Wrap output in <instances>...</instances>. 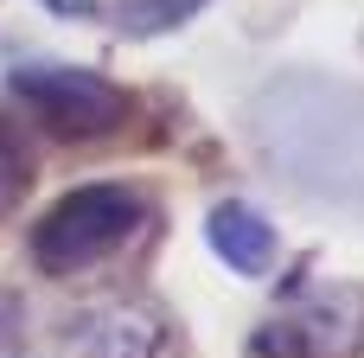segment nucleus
I'll return each instance as SVG.
<instances>
[{"mask_svg":"<svg viewBox=\"0 0 364 358\" xmlns=\"http://www.w3.org/2000/svg\"><path fill=\"white\" fill-rule=\"evenodd\" d=\"M205 0H115V6H83L96 19H109L122 38H160V32H179Z\"/></svg>","mask_w":364,"mask_h":358,"instance_id":"obj_6","label":"nucleus"},{"mask_svg":"<svg viewBox=\"0 0 364 358\" xmlns=\"http://www.w3.org/2000/svg\"><path fill=\"white\" fill-rule=\"evenodd\" d=\"M13 102L58 141H102L128 122V90L77 64H13Z\"/></svg>","mask_w":364,"mask_h":358,"instance_id":"obj_2","label":"nucleus"},{"mask_svg":"<svg viewBox=\"0 0 364 358\" xmlns=\"http://www.w3.org/2000/svg\"><path fill=\"white\" fill-rule=\"evenodd\" d=\"M141 218H147L141 192H128V186H77L32 224V263L45 275L96 269L102 256H115L141 231Z\"/></svg>","mask_w":364,"mask_h":358,"instance_id":"obj_1","label":"nucleus"},{"mask_svg":"<svg viewBox=\"0 0 364 358\" xmlns=\"http://www.w3.org/2000/svg\"><path fill=\"white\" fill-rule=\"evenodd\" d=\"M0 358H13V352H0Z\"/></svg>","mask_w":364,"mask_h":358,"instance_id":"obj_8","label":"nucleus"},{"mask_svg":"<svg viewBox=\"0 0 364 358\" xmlns=\"http://www.w3.org/2000/svg\"><path fill=\"white\" fill-rule=\"evenodd\" d=\"M77 358H166V320L147 301H102L70 320Z\"/></svg>","mask_w":364,"mask_h":358,"instance_id":"obj_4","label":"nucleus"},{"mask_svg":"<svg viewBox=\"0 0 364 358\" xmlns=\"http://www.w3.org/2000/svg\"><path fill=\"white\" fill-rule=\"evenodd\" d=\"M205 237H211L218 263H230L237 275H269V263H275V231H269V218H262L256 205H243V199L218 205Z\"/></svg>","mask_w":364,"mask_h":358,"instance_id":"obj_5","label":"nucleus"},{"mask_svg":"<svg viewBox=\"0 0 364 358\" xmlns=\"http://www.w3.org/2000/svg\"><path fill=\"white\" fill-rule=\"evenodd\" d=\"M26 179V154H19V141H13V128L0 122V192H13Z\"/></svg>","mask_w":364,"mask_h":358,"instance_id":"obj_7","label":"nucleus"},{"mask_svg":"<svg viewBox=\"0 0 364 358\" xmlns=\"http://www.w3.org/2000/svg\"><path fill=\"white\" fill-rule=\"evenodd\" d=\"M256 358H358L364 352V288H326L307 295L294 314L269 320L256 339Z\"/></svg>","mask_w":364,"mask_h":358,"instance_id":"obj_3","label":"nucleus"}]
</instances>
